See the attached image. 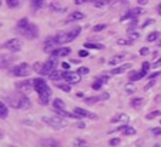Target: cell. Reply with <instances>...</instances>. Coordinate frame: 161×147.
Here are the masks:
<instances>
[{"label":"cell","mask_w":161,"mask_h":147,"mask_svg":"<svg viewBox=\"0 0 161 147\" xmlns=\"http://www.w3.org/2000/svg\"><path fill=\"white\" fill-rule=\"evenodd\" d=\"M80 32H81V29L77 26V27H74L73 30H70L67 33H58L56 36V40H57L58 44H66V43H70V41L74 40L76 37L80 34Z\"/></svg>","instance_id":"obj_2"},{"label":"cell","mask_w":161,"mask_h":147,"mask_svg":"<svg viewBox=\"0 0 161 147\" xmlns=\"http://www.w3.org/2000/svg\"><path fill=\"white\" fill-rule=\"evenodd\" d=\"M50 9L53 12H58V13H64L66 12V7H62L58 3H50Z\"/></svg>","instance_id":"obj_25"},{"label":"cell","mask_w":161,"mask_h":147,"mask_svg":"<svg viewBox=\"0 0 161 147\" xmlns=\"http://www.w3.org/2000/svg\"><path fill=\"white\" fill-rule=\"evenodd\" d=\"M88 72H90V69H88V67H80V69H79V73L80 74H88Z\"/></svg>","instance_id":"obj_42"},{"label":"cell","mask_w":161,"mask_h":147,"mask_svg":"<svg viewBox=\"0 0 161 147\" xmlns=\"http://www.w3.org/2000/svg\"><path fill=\"white\" fill-rule=\"evenodd\" d=\"M70 54V49L69 47H62V49H54L51 52V56L53 57H64V56H69Z\"/></svg>","instance_id":"obj_14"},{"label":"cell","mask_w":161,"mask_h":147,"mask_svg":"<svg viewBox=\"0 0 161 147\" xmlns=\"http://www.w3.org/2000/svg\"><path fill=\"white\" fill-rule=\"evenodd\" d=\"M29 25H30V23H29V20H27V19H21V20L17 23V30H19V32H21V30H24Z\"/></svg>","instance_id":"obj_26"},{"label":"cell","mask_w":161,"mask_h":147,"mask_svg":"<svg viewBox=\"0 0 161 147\" xmlns=\"http://www.w3.org/2000/svg\"><path fill=\"white\" fill-rule=\"evenodd\" d=\"M69 67H70L69 63H63V69H69Z\"/></svg>","instance_id":"obj_55"},{"label":"cell","mask_w":161,"mask_h":147,"mask_svg":"<svg viewBox=\"0 0 161 147\" xmlns=\"http://www.w3.org/2000/svg\"><path fill=\"white\" fill-rule=\"evenodd\" d=\"M33 84H34V90H36L39 94L43 93V91H44V90L49 87V86H47V83H46L43 79H34Z\"/></svg>","instance_id":"obj_12"},{"label":"cell","mask_w":161,"mask_h":147,"mask_svg":"<svg viewBox=\"0 0 161 147\" xmlns=\"http://www.w3.org/2000/svg\"><path fill=\"white\" fill-rule=\"evenodd\" d=\"M93 4L95 7H104L108 4V0H93Z\"/></svg>","instance_id":"obj_29"},{"label":"cell","mask_w":161,"mask_h":147,"mask_svg":"<svg viewBox=\"0 0 161 147\" xmlns=\"http://www.w3.org/2000/svg\"><path fill=\"white\" fill-rule=\"evenodd\" d=\"M151 133H153L154 136H160L161 134V129H158V127H154V129H151Z\"/></svg>","instance_id":"obj_43"},{"label":"cell","mask_w":161,"mask_h":147,"mask_svg":"<svg viewBox=\"0 0 161 147\" xmlns=\"http://www.w3.org/2000/svg\"><path fill=\"white\" fill-rule=\"evenodd\" d=\"M74 114L77 116V117H86V118H91V120H95L97 117V114H94V113H91V111L86 110V109H81V107H76L74 109Z\"/></svg>","instance_id":"obj_11"},{"label":"cell","mask_w":161,"mask_h":147,"mask_svg":"<svg viewBox=\"0 0 161 147\" xmlns=\"http://www.w3.org/2000/svg\"><path fill=\"white\" fill-rule=\"evenodd\" d=\"M86 2H90V0H74L76 4H83V3H86Z\"/></svg>","instance_id":"obj_50"},{"label":"cell","mask_w":161,"mask_h":147,"mask_svg":"<svg viewBox=\"0 0 161 147\" xmlns=\"http://www.w3.org/2000/svg\"><path fill=\"white\" fill-rule=\"evenodd\" d=\"M157 10H158V14H161V4H158V7H157Z\"/></svg>","instance_id":"obj_56"},{"label":"cell","mask_w":161,"mask_h":147,"mask_svg":"<svg viewBox=\"0 0 161 147\" xmlns=\"http://www.w3.org/2000/svg\"><path fill=\"white\" fill-rule=\"evenodd\" d=\"M41 147H62L60 143L54 139H44L41 141Z\"/></svg>","instance_id":"obj_18"},{"label":"cell","mask_w":161,"mask_h":147,"mask_svg":"<svg viewBox=\"0 0 161 147\" xmlns=\"http://www.w3.org/2000/svg\"><path fill=\"white\" fill-rule=\"evenodd\" d=\"M133 41L130 40V39H117V44L118 46H128L131 44Z\"/></svg>","instance_id":"obj_33"},{"label":"cell","mask_w":161,"mask_h":147,"mask_svg":"<svg viewBox=\"0 0 161 147\" xmlns=\"http://www.w3.org/2000/svg\"><path fill=\"white\" fill-rule=\"evenodd\" d=\"M150 53V50H148V47H143V49L140 50V54L141 56H147V54Z\"/></svg>","instance_id":"obj_46"},{"label":"cell","mask_w":161,"mask_h":147,"mask_svg":"<svg viewBox=\"0 0 161 147\" xmlns=\"http://www.w3.org/2000/svg\"><path fill=\"white\" fill-rule=\"evenodd\" d=\"M130 69H131V64H130V63H124V64L118 66L116 69H113L111 74H121V73H124L125 70H130Z\"/></svg>","instance_id":"obj_17"},{"label":"cell","mask_w":161,"mask_h":147,"mask_svg":"<svg viewBox=\"0 0 161 147\" xmlns=\"http://www.w3.org/2000/svg\"><path fill=\"white\" fill-rule=\"evenodd\" d=\"M143 103H144V100L141 97H137V99H131V102H130V104H131L134 109H138V107L143 106Z\"/></svg>","instance_id":"obj_24"},{"label":"cell","mask_w":161,"mask_h":147,"mask_svg":"<svg viewBox=\"0 0 161 147\" xmlns=\"http://www.w3.org/2000/svg\"><path fill=\"white\" fill-rule=\"evenodd\" d=\"M137 2H138L140 4H143V6H144V4H147V0H137Z\"/></svg>","instance_id":"obj_54"},{"label":"cell","mask_w":161,"mask_h":147,"mask_svg":"<svg viewBox=\"0 0 161 147\" xmlns=\"http://www.w3.org/2000/svg\"><path fill=\"white\" fill-rule=\"evenodd\" d=\"M84 47H86V49H93V50H103L104 49L103 44H100V43H93V41L84 43Z\"/></svg>","instance_id":"obj_20"},{"label":"cell","mask_w":161,"mask_h":147,"mask_svg":"<svg viewBox=\"0 0 161 147\" xmlns=\"http://www.w3.org/2000/svg\"><path fill=\"white\" fill-rule=\"evenodd\" d=\"M33 89H34L33 82H29V80H23V82L16 83V90L23 94H30V91Z\"/></svg>","instance_id":"obj_6"},{"label":"cell","mask_w":161,"mask_h":147,"mask_svg":"<svg viewBox=\"0 0 161 147\" xmlns=\"http://www.w3.org/2000/svg\"><path fill=\"white\" fill-rule=\"evenodd\" d=\"M56 66H57V57H53V56H51V57L44 63L43 70H41L40 74H41V76H50V74L56 70Z\"/></svg>","instance_id":"obj_4"},{"label":"cell","mask_w":161,"mask_h":147,"mask_svg":"<svg viewBox=\"0 0 161 147\" xmlns=\"http://www.w3.org/2000/svg\"><path fill=\"white\" fill-rule=\"evenodd\" d=\"M144 13H145V10L143 7H134V9H131L130 12L125 13L120 20H127V19H133V20H134V19H137L140 14H144Z\"/></svg>","instance_id":"obj_9"},{"label":"cell","mask_w":161,"mask_h":147,"mask_svg":"<svg viewBox=\"0 0 161 147\" xmlns=\"http://www.w3.org/2000/svg\"><path fill=\"white\" fill-rule=\"evenodd\" d=\"M14 76L17 77H26V76H29L30 74V66L27 63H20V64H17L12 72Z\"/></svg>","instance_id":"obj_5"},{"label":"cell","mask_w":161,"mask_h":147,"mask_svg":"<svg viewBox=\"0 0 161 147\" xmlns=\"http://www.w3.org/2000/svg\"><path fill=\"white\" fill-rule=\"evenodd\" d=\"M43 66H44V63H40V61H37V63H34V64H33V70L36 72V73H41Z\"/></svg>","instance_id":"obj_35"},{"label":"cell","mask_w":161,"mask_h":147,"mask_svg":"<svg viewBox=\"0 0 161 147\" xmlns=\"http://www.w3.org/2000/svg\"><path fill=\"white\" fill-rule=\"evenodd\" d=\"M3 47L10 52H19L21 49V41L19 39H10L6 43H3Z\"/></svg>","instance_id":"obj_8"},{"label":"cell","mask_w":161,"mask_h":147,"mask_svg":"<svg viewBox=\"0 0 161 147\" xmlns=\"http://www.w3.org/2000/svg\"><path fill=\"white\" fill-rule=\"evenodd\" d=\"M106 99H108V93H103V94H100V96H95V97H87L86 103L87 104H93V103L101 102V100H106Z\"/></svg>","instance_id":"obj_15"},{"label":"cell","mask_w":161,"mask_h":147,"mask_svg":"<svg viewBox=\"0 0 161 147\" xmlns=\"http://www.w3.org/2000/svg\"><path fill=\"white\" fill-rule=\"evenodd\" d=\"M73 147H87L86 140H83V139H74V140H73Z\"/></svg>","instance_id":"obj_28"},{"label":"cell","mask_w":161,"mask_h":147,"mask_svg":"<svg viewBox=\"0 0 161 147\" xmlns=\"http://www.w3.org/2000/svg\"><path fill=\"white\" fill-rule=\"evenodd\" d=\"M160 66H161V57H160V60H157L155 63H154L153 67H160Z\"/></svg>","instance_id":"obj_51"},{"label":"cell","mask_w":161,"mask_h":147,"mask_svg":"<svg viewBox=\"0 0 161 147\" xmlns=\"http://www.w3.org/2000/svg\"><path fill=\"white\" fill-rule=\"evenodd\" d=\"M157 116H161L160 110H154V111H151V113H148V114L145 116V118H147V120H153V118L157 117Z\"/></svg>","instance_id":"obj_32"},{"label":"cell","mask_w":161,"mask_h":147,"mask_svg":"<svg viewBox=\"0 0 161 147\" xmlns=\"http://www.w3.org/2000/svg\"><path fill=\"white\" fill-rule=\"evenodd\" d=\"M100 79L103 80V83H107V82H108V76H101Z\"/></svg>","instance_id":"obj_52"},{"label":"cell","mask_w":161,"mask_h":147,"mask_svg":"<svg viewBox=\"0 0 161 147\" xmlns=\"http://www.w3.org/2000/svg\"><path fill=\"white\" fill-rule=\"evenodd\" d=\"M125 90H127V91H131V93H133L136 89H134V86H130V84H127V86H125Z\"/></svg>","instance_id":"obj_49"},{"label":"cell","mask_w":161,"mask_h":147,"mask_svg":"<svg viewBox=\"0 0 161 147\" xmlns=\"http://www.w3.org/2000/svg\"><path fill=\"white\" fill-rule=\"evenodd\" d=\"M158 44H160V46H161V41H160V43H158Z\"/></svg>","instance_id":"obj_57"},{"label":"cell","mask_w":161,"mask_h":147,"mask_svg":"<svg viewBox=\"0 0 161 147\" xmlns=\"http://www.w3.org/2000/svg\"><path fill=\"white\" fill-rule=\"evenodd\" d=\"M154 84H155V80H150V82L147 83V84H145L144 90H150V89H151V87L154 86Z\"/></svg>","instance_id":"obj_41"},{"label":"cell","mask_w":161,"mask_h":147,"mask_svg":"<svg viewBox=\"0 0 161 147\" xmlns=\"http://www.w3.org/2000/svg\"><path fill=\"white\" fill-rule=\"evenodd\" d=\"M147 76V72H138V73H131L130 74V80L131 82H137V80H140V79H143V77H145Z\"/></svg>","instance_id":"obj_19"},{"label":"cell","mask_w":161,"mask_h":147,"mask_svg":"<svg viewBox=\"0 0 161 147\" xmlns=\"http://www.w3.org/2000/svg\"><path fill=\"white\" fill-rule=\"evenodd\" d=\"M155 147H160V146H155Z\"/></svg>","instance_id":"obj_58"},{"label":"cell","mask_w":161,"mask_h":147,"mask_svg":"<svg viewBox=\"0 0 161 147\" xmlns=\"http://www.w3.org/2000/svg\"><path fill=\"white\" fill-rule=\"evenodd\" d=\"M104 83H103V80L101 79H95V82L93 83V89L94 90H99V89H101V86H103Z\"/></svg>","instance_id":"obj_36"},{"label":"cell","mask_w":161,"mask_h":147,"mask_svg":"<svg viewBox=\"0 0 161 147\" xmlns=\"http://www.w3.org/2000/svg\"><path fill=\"white\" fill-rule=\"evenodd\" d=\"M86 17V14L81 12H73L71 14H69L67 17V21H77V20H83Z\"/></svg>","instance_id":"obj_16"},{"label":"cell","mask_w":161,"mask_h":147,"mask_svg":"<svg viewBox=\"0 0 161 147\" xmlns=\"http://www.w3.org/2000/svg\"><path fill=\"white\" fill-rule=\"evenodd\" d=\"M153 23H154V20H153V19H148V20H147V21H144V23H143V26H141V27H143V29H145L147 26L153 25Z\"/></svg>","instance_id":"obj_45"},{"label":"cell","mask_w":161,"mask_h":147,"mask_svg":"<svg viewBox=\"0 0 161 147\" xmlns=\"http://www.w3.org/2000/svg\"><path fill=\"white\" fill-rule=\"evenodd\" d=\"M121 59H123V54H117V56H114L111 60H108V63H110V64H118V63L121 61Z\"/></svg>","instance_id":"obj_31"},{"label":"cell","mask_w":161,"mask_h":147,"mask_svg":"<svg viewBox=\"0 0 161 147\" xmlns=\"http://www.w3.org/2000/svg\"><path fill=\"white\" fill-rule=\"evenodd\" d=\"M79 56L80 57H87V56H88V52H87V50H80Z\"/></svg>","instance_id":"obj_48"},{"label":"cell","mask_w":161,"mask_h":147,"mask_svg":"<svg viewBox=\"0 0 161 147\" xmlns=\"http://www.w3.org/2000/svg\"><path fill=\"white\" fill-rule=\"evenodd\" d=\"M128 123V116L127 114H118V116H114V117L111 118V123Z\"/></svg>","instance_id":"obj_21"},{"label":"cell","mask_w":161,"mask_h":147,"mask_svg":"<svg viewBox=\"0 0 161 147\" xmlns=\"http://www.w3.org/2000/svg\"><path fill=\"white\" fill-rule=\"evenodd\" d=\"M10 147H14V146H10Z\"/></svg>","instance_id":"obj_59"},{"label":"cell","mask_w":161,"mask_h":147,"mask_svg":"<svg viewBox=\"0 0 161 147\" xmlns=\"http://www.w3.org/2000/svg\"><path fill=\"white\" fill-rule=\"evenodd\" d=\"M9 7H17L19 6V0H6Z\"/></svg>","instance_id":"obj_39"},{"label":"cell","mask_w":161,"mask_h":147,"mask_svg":"<svg viewBox=\"0 0 161 147\" xmlns=\"http://www.w3.org/2000/svg\"><path fill=\"white\" fill-rule=\"evenodd\" d=\"M158 36H160V33L158 32H153V33H150L148 36H147V41H154V40H157Z\"/></svg>","instance_id":"obj_34"},{"label":"cell","mask_w":161,"mask_h":147,"mask_svg":"<svg viewBox=\"0 0 161 147\" xmlns=\"http://www.w3.org/2000/svg\"><path fill=\"white\" fill-rule=\"evenodd\" d=\"M130 34V40L131 41H136L140 39V33H137V32H131V33H128Z\"/></svg>","instance_id":"obj_38"},{"label":"cell","mask_w":161,"mask_h":147,"mask_svg":"<svg viewBox=\"0 0 161 147\" xmlns=\"http://www.w3.org/2000/svg\"><path fill=\"white\" fill-rule=\"evenodd\" d=\"M84 127H86V124H84L83 122H80L79 123V129H84Z\"/></svg>","instance_id":"obj_53"},{"label":"cell","mask_w":161,"mask_h":147,"mask_svg":"<svg viewBox=\"0 0 161 147\" xmlns=\"http://www.w3.org/2000/svg\"><path fill=\"white\" fill-rule=\"evenodd\" d=\"M53 107L56 109V110H66V104H64V102L60 100V99H56V100H54Z\"/></svg>","instance_id":"obj_22"},{"label":"cell","mask_w":161,"mask_h":147,"mask_svg":"<svg viewBox=\"0 0 161 147\" xmlns=\"http://www.w3.org/2000/svg\"><path fill=\"white\" fill-rule=\"evenodd\" d=\"M104 29H106V25L101 23V25L94 26V27H93V32H101V30H104Z\"/></svg>","instance_id":"obj_40"},{"label":"cell","mask_w":161,"mask_h":147,"mask_svg":"<svg viewBox=\"0 0 161 147\" xmlns=\"http://www.w3.org/2000/svg\"><path fill=\"white\" fill-rule=\"evenodd\" d=\"M120 144V139H113L110 140V146H118Z\"/></svg>","instance_id":"obj_47"},{"label":"cell","mask_w":161,"mask_h":147,"mask_svg":"<svg viewBox=\"0 0 161 147\" xmlns=\"http://www.w3.org/2000/svg\"><path fill=\"white\" fill-rule=\"evenodd\" d=\"M44 6V0H33V7L34 9H40Z\"/></svg>","instance_id":"obj_37"},{"label":"cell","mask_w":161,"mask_h":147,"mask_svg":"<svg viewBox=\"0 0 161 147\" xmlns=\"http://www.w3.org/2000/svg\"><path fill=\"white\" fill-rule=\"evenodd\" d=\"M148 69H150V63H148V61H144V63H143V67H141V70H143V72H148Z\"/></svg>","instance_id":"obj_44"},{"label":"cell","mask_w":161,"mask_h":147,"mask_svg":"<svg viewBox=\"0 0 161 147\" xmlns=\"http://www.w3.org/2000/svg\"><path fill=\"white\" fill-rule=\"evenodd\" d=\"M9 116V109H7V106L4 104V103H2L0 104V117L2 118H6Z\"/></svg>","instance_id":"obj_27"},{"label":"cell","mask_w":161,"mask_h":147,"mask_svg":"<svg viewBox=\"0 0 161 147\" xmlns=\"http://www.w3.org/2000/svg\"><path fill=\"white\" fill-rule=\"evenodd\" d=\"M6 103L9 106H12L13 109H19V110H26V109H30V106H32L30 99L23 93L9 94L6 97Z\"/></svg>","instance_id":"obj_1"},{"label":"cell","mask_w":161,"mask_h":147,"mask_svg":"<svg viewBox=\"0 0 161 147\" xmlns=\"http://www.w3.org/2000/svg\"><path fill=\"white\" fill-rule=\"evenodd\" d=\"M50 96H51V89H50V87H47L43 93L39 94V100H40L41 104L47 106V104H49V100H50Z\"/></svg>","instance_id":"obj_13"},{"label":"cell","mask_w":161,"mask_h":147,"mask_svg":"<svg viewBox=\"0 0 161 147\" xmlns=\"http://www.w3.org/2000/svg\"><path fill=\"white\" fill-rule=\"evenodd\" d=\"M20 34H23L24 37H27V39H37L39 36V29L37 26L33 25V23H30L27 27H26L24 30H21V32H19Z\"/></svg>","instance_id":"obj_7"},{"label":"cell","mask_w":161,"mask_h":147,"mask_svg":"<svg viewBox=\"0 0 161 147\" xmlns=\"http://www.w3.org/2000/svg\"><path fill=\"white\" fill-rule=\"evenodd\" d=\"M64 73H66V72H57V70H54L49 77L51 79V80H60V79L64 77Z\"/></svg>","instance_id":"obj_23"},{"label":"cell","mask_w":161,"mask_h":147,"mask_svg":"<svg viewBox=\"0 0 161 147\" xmlns=\"http://www.w3.org/2000/svg\"><path fill=\"white\" fill-rule=\"evenodd\" d=\"M57 87L60 90H63V91H66V93H69V91L71 90L70 84H67V83H57Z\"/></svg>","instance_id":"obj_30"},{"label":"cell","mask_w":161,"mask_h":147,"mask_svg":"<svg viewBox=\"0 0 161 147\" xmlns=\"http://www.w3.org/2000/svg\"><path fill=\"white\" fill-rule=\"evenodd\" d=\"M43 122H44L46 124H49L54 130H60V129L67 126L66 120H63L62 117H57V116H51V117H46L44 116V117H43Z\"/></svg>","instance_id":"obj_3"},{"label":"cell","mask_w":161,"mask_h":147,"mask_svg":"<svg viewBox=\"0 0 161 147\" xmlns=\"http://www.w3.org/2000/svg\"><path fill=\"white\" fill-rule=\"evenodd\" d=\"M80 77H81V74H80L79 72H66L63 80H66V82L70 83V84H77V83L80 82Z\"/></svg>","instance_id":"obj_10"}]
</instances>
